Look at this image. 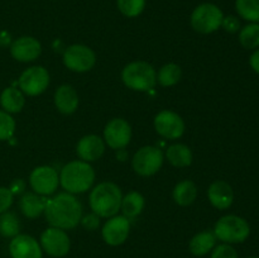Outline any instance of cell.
Instances as JSON below:
<instances>
[{"instance_id":"31","label":"cell","mask_w":259,"mask_h":258,"mask_svg":"<svg viewBox=\"0 0 259 258\" xmlns=\"http://www.w3.org/2000/svg\"><path fill=\"white\" fill-rule=\"evenodd\" d=\"M15 132V121L9 113L0 110V141H8Z\"/></svg>"},{"instance_id":"27","label":"cell","mask_w":259,"mask_h":258,"mask_svg":"<svg viewBox=\"0 0 259 258\" xmlns=\"http://www.w3.org/2000/svg\"><path fill=\"white\" fill-rule=\"evenodd\" d=\"M182 71L181 67L176 63H167V65L162 66L159 72L157 73V81L161 83L162 86H174L181 80Z\"/></svg>"},{"instance_id":"38","label":"cell","mask_w":259,"mask_h":258,"mask_svg":"<svg viewBox=\"0 0 259 258\" xmlns=\"http://www.w3.org/2000/svg\"><path fill=\"white\" fill-rule=\"evenodd\" d=\"M249 65H250V67L255 71V72L259 73V48L258 50H255L254 52L252 53V56H250Z\"/></svg>"},{"instance_id":"20","label":"cell","mask_w":259,"mask_h":258,"mask_svg":"<svg viewBox=\"0 0 259 258\" xmlns=\"http://www.w3.org/2000/svg\"><path fill=\"white\" fill-rule=\"evenodd\" d=\"M46 202L47 199L42 197V195H38L35 192H25L19 201V207L24 217L29 219L39 217L42 212H45Z\"/></svg>"},{"instance_id":"1","label":"cell","mask_w":259,"mask_h":258,"mask_svg":"<svg viewBox=\"0 0 259 258\" xmlns=\"http://www.w3.org/2000/svg\"><path fill=\"white\" fill-rule=\"evenodd\" d=\"M47 222L60 229H73L82 218V206L80 201L70 192H60L47 200L45 207Z\"/></svg>"},{"instance_id":"32","label":"cell","mask_w":259,"mask_h":258,"mask_svg":"<svg viewBox=\"0 0 259 258\" xmlns=\"http://www.w3.org/2000/svg\"><path fill=\"white\" fill-rule=\"evenodd\" d=\"M211 258H238V253L232 245L223 243V244L215 247L211 253Z\"/></svg>"},{"instance_id":"16","label":"cell","mask_w":259,"mask_h":258,"mask_svg":"<svg viewBox=\"0 0 259 258\" xmlns=\"http://www.w3.org/2000/svg\"><path fill=\"white\" fill-rule=\"evenodd\" d=\"M42 52V46L33 37H20L10 45V53L13 58L19 62H32L37 60Z\"/></svg>"},{"instance_id":"37","label":"cell","mask_w":259,"mask_h":258,"mask_svg":"<svg viewBox=\"0 0 259 258\" xmlns=\"http://www.w3.org/2000/svg\"><path fill=\"white\" fill-rule=\"evenodd\" d=\"M12 35L7 30H0V47H10L12 45Z\"/></svg>"},{"instance_id":"17","label":"cell","mask_w":259,"mask_h":258,"mask_svg":"<svg viewBox=\"0 0 259 258\" xmlns=\"http://www.w3.org/2000/svg\"><path fill=\"white\" fill-rule=\"evenodd\" d=\"M78 157L85 162H94L100 158L105 152V143L95 134H89L78 141L76 147Z\"/></svg>"},{"instance_id":"11","label":"cell","mask_w":259,"mask_h":258,"mask_svg":"<svg viewBox=\"0 0 259 258\" xmlns=\"http://www.w3.org/2000/svg\"><path fill=\"white\" fill-rule=\"evenodd\" d=\"M58 174L53 167L51 166H39L32 171L29 176V184L35 194L38 195H51L57 190Z\"/></svg>"},{"instance_id":"7","label":"cell","mask_w":259,"mask_h":258,"mask_svg":"<svg viewBox=\"0 0 259 258\" xmlns=\"http://www.w3.org/2000/svg\"><path fill=\"white\" fill-rule=\"evenodd\" d=\"M163 164V153L153 146L142 147L132 159V166L139 176H152L157 174Z\"/></svg>"},{"instance_id":"6","label":"cell","mask_w":259,"mask_h":258,"mask_svg":"<svg viewBox=\"0 0 259 258\" xmlns=\"http://www.w3.org/2000/svg\"><path fill=\"white\" fill-rule=\"evenodd\" d=\"M223 18H224V14L218 5L211 4V3H204L195 8L191 18H190V22H191V27L196 32L202 33V34H210L222 27Z\"/></svg>"},{"instance_id":"36","label":"cell","mask_w":259,"mask_h":258,"mask_svg":"<svg viewBox=\"0 0 259 258\" xmlns=\"http://www.w3.org/2000/svg\"><path fill=\"white\" fill-rule=\"evenodd\" d=\"M9 190L13 195L22 194V192L25 190V182L23 181L22 179L14 180V181H12V184H10Z\"/></svg>"},{"instance_id":"5","label":"cell","mask_w":259,"mask_h":258,"mask_svg":"<svg viewBox=\"0 0 259 258\" xmlns=\"http://www.w3.org/2000/svg\"><path fill=\"white\" fill-rule=\"evenodd\" d=\"M217 238L227 244L243 243L250 234L248 222L238 215H225L217 222L214 228Z\"/></svg>"},{"instance_id":"28","label":"cell","mask_w":259,"mask_h":258,"mask_svg":"<svg viewBox=\"0 0 259 258\" xmlns=\"http://www.w3.org/2000/svg\"><path fill=\"white\" fill-rule=\"evenodd\" d=\"M239 42L247 50L259 47V23H249L239 32Z\"/></svg>"},{"instance_id":"34","label":"cell","mask_w":259,"mask_h":258,"mask_svg":"<svg viewBox=\"0 0 259 258\" xmlns=\"http://www.w3.org/2000/svg\"><path fill=\"white\" fill-rule=\"evenodd\" d=\"M222 27L228 33H237L240 30V20L234 15H228V17L223 18Z\"/></svg>"},{"instance_id":"29","label":"cell","mask_w":259,"mask_h":258,"mask_svg":"<svg viewBox=\"0 0 259 258\" xmlns=\"http://www.w3.org/2000/svg\"><path fill=\"white\" fill-rule=\"evenodd\" d=\"M20 232V222L14 212H3L0 215V234L5 238H14Z\"/></svg>"},{"instance_id":"25","label":"cell","mask_w":259,"mask_h":258,"mask_svg":"<svg viewBox=\"0 0 259 258\" xmlns=\"http://www.w3.org/2000/svg\"><path fill=\"white\" fill-rule=\"evenodd\" d=\"M144 207V197L138 191H132L126 194L121 200L120 209L123 210L124 217L136 218L142 212Z\"/></svg>"},{"instance_id":"10","label":"cell","mask_w":259,"mask_h":258,"mask_svg":"<svg viewBox=\"0 0 259 258\" xmlns=\"http://www.w3.org/2000/svg\"><path fill=\"white\" fill-rule=\"evenodd\" d=\"M40 247L52 257H63L70 250L71 242L65 230L51 227L40 235Z\"/></svg>"},{"instance_id":"35","label":"cell","mask_w":259,"mask_h":258,"mask_svg":"<svg viewBox=\"0 0 259 258\" xmlns=\"http://www.w3.org/2000/svg\"><path fill=\"white\" fill-rule=\"evenodd\" d=\"M99 215L93 212V214L86 215L85 218H81V224L83 225V228L88 230H95L99 228V224H100V219H99Z\"/></svg>"},{"instance_id":"4","label":"cell","mask_w":259,"mask_h":258,"mask_svg":"<svg viewBox=\"0 0 259 258\" xmlns=\"http://www.w3.org/2000/svg\"><path fill=\"white\" fill-rule=\"evenodd\" d=\"M121 80L134 91H149L156 86L157 73L153 66L144 61H136L123 68Z\"/></svg>"},{"instance_id":"18","label":"cell","mask_w":259,"mask_h":258,"mask_svg":"<svg viewBox=\"0 0 259 258\" xmlns=\"http://www.w3.org/2000/svg\"><path fill=\"white\" fill-rule=\"evenodd\" d=\"M207 197L212 206L219 210H225L232 206L234 201V192L228 182L218 180L212 182L207 189Z\"/></svg>"},{"instance_id":"30","label":"cell","mask_w":259,"mask_h":258,"mask_svg":"<svg viewBox=\"0 0 259 258\" xmlns=\"http://www.w3.org/2000/svg\"><path fill=\"white\" fill-rule=\"evenodd\" d=\"M119 12L128 18H136L144 10L146 0H116Z\"/></svg>"},{"instance_id":"39","label":"cell","mask_w":259,"mask_h":258,"mask_svg":"<svg viewBox=\"0 0 259 258\" xmlns=\"http://www.w3.org/2000/svg\"><path fill=\"white\" fill-rule=\"evenodd\" d=\"M249 258H259V257H249Z\"/></svg>"},{"instance_id":"2","label":"cell","mask_w":259,"mask_h":258,"mask_svg":"<svg viewBox=\"0 0 259 258\" xmlns=\"http://www.w3.org/2000/svg\"><path fill=\"white\" fill-rule=\"evenodd\" d=\"M90 207L100 218L116 215L121 206V190L114 182H101L94 187L90 194Z\"/></svg>"},{"instance_id":"9","label":"cell","mask_w":259,"mask_h":258,"mask_svg":"<svg viewBox=\"0 0 259 258\" xmlns=\"http://www.w3.org/2000/svg\"><path fill=\"white\" fill-rule=\"evenodd\" d=\"M19 88L28 96H37L45 93L50 85V73L42 66L27 68L19 77Z\"/></svg>"},{"instance_id":"24","label":"cell","mask_w":259,"mask_h":258,"mask_svg":"<svg viewBox=\"0 0 259 258\" xmlns=\"http://www.w3.org/2000/svg\"><path fill=\"white\" fill-rule=\"evenodd\" d=\"M166 157L175 167H187L192 162V152L186 144H172L167 148Z\"/></svg>"},{"instance_id":"19","label":"cell","mask_w":259,"mask_h":258,"mask_svg":"<svg viewBox=\"0 0 259 258\" xmlns=\"http://www.w3.org/2000/svg\"><path fill=\"white\" fill-rule=\"evenodd\" d=\"M55 104L62 114L75 113L78 106V95L71 85H61L55 93Z\"/></svg>"},{"instance_id":"23","label":"cell","mask_w":259,"mask_h":258,"mask_svg":"<svg viewBox=\"0 0 259 258\" xmlns=\"http://www.w3.org/2000/svg\"><path fill=\"white\" fill-rule=\"evenodd\" d=\"M174 196L175 202L180 206H189L195 201L197 196V189L196 185L190 180H184V181L179 182L174 189Z\"/></svg>"},{"instance_id":"33","label":"cell","mask_w":259,"mask_h":258,"mask_svg":"<svg viewBox=\"0 0 259 258\" xmlns=\"http://www.w3.org/2000/svg\"><path fill=\"white\" fill-rule=\"evenodd\" d=\"M13 196L14 195L10 192L9 189L7 187H0V214L8 211L13 204Z\"/></svg>"},{"instance_id":"12","label":"cell","mask_w":259,"mask_h":258,"mask_svg":"<svg viewBox=\"0 0 259 258\" xmlns=\"http://www.w3.org/2000/svg\"><path fill=\"white\" fill-rule=\"evenodd\" d=\"M104 138L106 144L113 149H123L132 139V128L126 120L114 118L106 124L104 129Z\"/></svg>"},{"instance_id":"14","label":"cell","mask_w":259,"mask_h":258,"mask_svg":"<svg viewBox=\"0 0 259 258\" xmlns=\"http://www.w3.org/2000/svg\"><path fill=\"white\" fill-rule=\"evenodd\" d=\"M131 230L129 219L124 215H114L103 227V238L106 244L116 245L123 244L126 240Z\"/></svg>"},{"instance_id":"26","label":"cell","mask_w":259,"mask_h":258,"mask_svg":"<svg viewBox=\"0 0 259 258\" xmlns=\"http://www.w3.org/2000/svg\"><path fill=\"white\" fill-rule=\"evenodd\" d=\"M235 9L244 20L259 23V0H235Z\"/></svg>"},{"instance_id":"22","label":"cell","mask_w":259,"mask_h":258,"mask_svg":"<svg viewBox=\"0 0 259 258\" xmlns=\"http://www.w3.org/2000/svg\"><path fill=\"white\" fill-rule=\"evenodd\" d=\"M25 104L24 95L20 90L15 88H7L0 95V105L4 111L12 113H19Z\"/></svg>"},{"instance_id":"8","label":"cell","mask_w":259,"mask_h":258,"mask_svg":"<svg viewBox=\"0 0 259 258\" xmlns=\"http://www.w3.org/2000/svg\"><path fill=\"white\" fill-rule=\"evenodd\" d=\"M96 56L91 48L83 45H72L63 53V63L73 72H86L94 67Z\"/></svg>"},{"instance_id":"3","label":"cell","mask_w":259,"mask_h":258,"mask_svg":"<svg viewBox=\"0 0 259 258\" xmlns=\"http://www.w3.org/2000/svg\"><path fill=\"white\" fill-rule=\"evenodd\" d=\"M95 172L93 167L85 161L68 162L60 175V182L63 189L70 194H82L88 191L94 184Z\"/></svg>"},{"instance_id":"15","label":"cell","mask_w":259,"mask_h":258,"mask_svg":"<svg viewBox=\"0 0 259 258\" xmlns=\"http://www.w3.org/2000/svg\"><path fill=\"white\" fill-rule=\"evenodd\" d=\"M12 258H42V247L33 237L18 234L9 244Z\"/></svg>"},{"instance_id":"21","label":"cell","mask_w":259,"mask_h":258,"mask_svg":"<svg viewBox=\"0 0 259 258\" xmlns=\"http://www.w3.org/2000/svg\"><path fill=\"white\" fill-rule=\"evenodd\" d=\"M217 235L211 230H205V232L197 233L190 240V252L194 255H205L215 247L217 244Z\"/></svg>"},{"instance_id":"13","label":"cell","mask_w":259,"mask_h":258,"mask_svg":"<svg viewBox=\"0 0 259 258\" xmlns=\"http://www.w3.org/2000/svg\"><path fill=\"white\" fill-rule=\"evenodd\" d=\"M157 133L167 139H177L184 134L185 123L181 116L171 110H163L154 118Z\"/></svg>"}]
</instances>
